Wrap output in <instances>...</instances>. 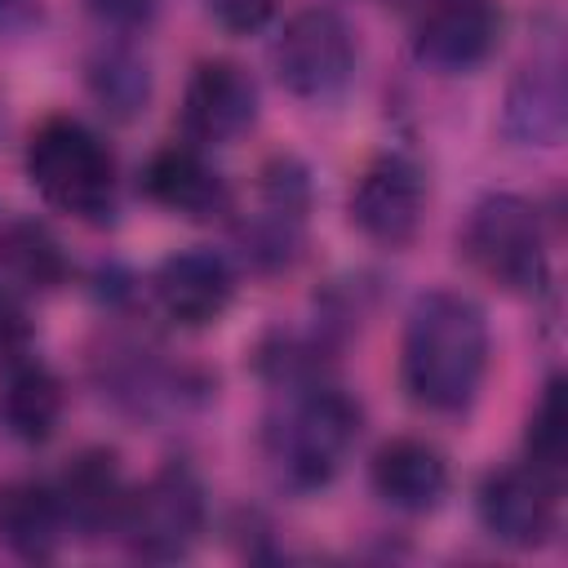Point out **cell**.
Masks as SVG:
<instances>
[{"mask_svg":"<svg viewBox=\"0 0 568 568\" xmlns=\"http://www.w3.org/2000/svg\"><path fill=\"white\" fill-rule=\"evenodd\" d=\"M479 519L510 550L546 546L559 528V475L528 457L493 470L479 488Z\"/></svg>","mask_w":568,"mask_h":568,"instance_id":"obj_7","label":"cell"},{"mask_svg":"<svg viewBox=\"0 0 568 568\" xmlns=\"http://www.w3.org/2000/svg\"><path fill=\"white\" fill-rule=\"evenodd\" d=\"M466 257L479 275L501 284L506 293H541L550 262H546V235L541 217L524 195L493 191L470 209L466 222Z\"/></svg>","mask_w":568,"mask_h":568,"instance_id":"obj_5","label":"cell"},{"mask_svg":"<svg viewBox=\"0 0 568 568\" xmlns=\"http://www.w3.org/2000/svg\"><path fill=\"white\" fill-rule=\"evenodd\" d=\"M84 9L115 31H142L155 18V0H84Z\"/></svg>","mask_w":568,"mask_h":568,"instance_id":"obj_23","label":"cell"},{"mask_svg":"<svg viewBox=\"0 0 568 568\" xmlns=\"http://www.w3.org/2000/svg\"><path fill=\"white\" fill-rule=\"evenodd\" d=\"M0 271L18 288L53 293L58 284H67L71 262H67L62 240L44 222H36V217H4L0 222Z\"/></svg>","mask_w":568,"mask_h":568,"instance_id":"obj_18","label":"cell"},{"mask_svg":"<svg viewBox=\"0 0 568 568\" xmlns=\"http://www.w3.org/2000/svg\"><path fill=\"white\" fill-rule=\"evenodd\" d=\"M31 346V320H27V306L18 302L13 288L0 284V368L22 359Z\"/></svg>","mask_w":568,"mask_h":568,"instance_id":"obj_21","label":"cell"},{"mask_svg":"<svg viewBox=\"0 0 568 568\" xmlns=\"http://www.w3.org/2000/svg\"><path fill=\"white\" fill-rule=\"evenodd\" d=\"M160 311L178 328H209L226 315L235 297V271L213 248H182L169 253L151 280Z\"/></svg>","mask_w":568,"mask_h":568,"instance_id":"obj_11","label":"cell"},{"mask_svg":"<svg viewBox=\"0 0 568 568\" xmlns=\"http://www.w3.org/2000/svg\"><path fill=\"white\" fill-rule=\"evenodd\" d=\"M359 404L337 386H306L266 426V453L284 484L324 488L359 439Z\"/></svg>","mask_w":568,"mask_h":568,"instance_id":"obj_3","label":"cell"},{"mask_svg":"<svg viewBox=\"0 0 568 568\" xmlns=\"http://www.w3.org/2000/svg\"><path fill=\"white\" fill-rule=\"evenodd\" d=\"M501 36V9L493 0H435L413 36L417 62L444 75L475 71L493 58Z\"/></svg>","mask_w":568,"mask_h":568,"instance_id":"obj_10","label":"cell"},{"mask_svg":"<svg viewBox=\"0 0 568 568\" xmlns=\"http://www.w3.org/2000/svg\"><path fill=\"white\" fill-rule=\"evenodd\" d=\"M27 178L44 204L80 222L115 213V160L106 142L75 115H49L27 142Z\"/></svg>","mask_w":568,"mask_h":568,"instance_id":"obj_2","label":"cell"},{"mask_svg":"<svg viewBox=\"0 0 568 568\" xmlns=\"http://www.w3.org/2000/svg\"><path fill=\"white\" fill-rule=\"evenodd\" d=\"M568 124V89L559 62H532L506 89L501 129L515 146H555Z\"/></svg>","mask_w":568,"mask_h":568,"instance_id":"obj_17","label":"cell"},{"mask_svg":"<svg viewBox=\"0 0 568 568\" xmlns=\"http://www.w3.org/2000/svg\"><path fill=\"white\" fill-rule=\"evenodd\" d=\"M275 75L293 98L324 102L337 98L355 71V36L337 9H302L284 22L275 49Z\"/></svg>","mask_w":568,"mask_h":568,"instance_id":"obj_6","label":"cell"},{"mask_svg":"<svg viewBox=\"0 0 568 568\" xmlns=\"http://www.w3.org/2000/svg\"><path fill=\"white\" fill-rule=\"evenodd\" d=\"M213 22L231 36H248V31H262L275 13V0H204Z\"/></svg>","mask_w":568,"mask_h":568,"instance_id":"obj_22","label":"cell"},{"mask_svg":"<svg viewBox=\"0 0 568 568\" xmlns=\"http://www.w3.org/2000/svg\"><path fill=\"white\" fill-rule=\"evenodd\" d=\"M62 413H67V386L49 364H40L31 355L4 364V377H0V430L9 439L44 444V439H53Z\"/></svg>","mask_w":568,"mask_h":568,"instance_id":"obj_15","label":"cell"},{"mask_svg":"<svg viewBox=\"0 0 568 568\" xmlns=\"http://www.w3.org/2000/svg\"><path fill=\"white\" fill-rule=\"evenodd\" d=\"M18 4H27V0H0V22H4V18H9Z\"/></svg>","mask_w":568,"mask_h":568,"instance_id":"obj_24","label":"cell"},{"mask_svg":"<svg viewBox=\"0 0 568 568\" xmlns=\"http://www.w3.org/2000/svg\"><path fill=\"white\" fill-rule=\"evenodd\" d=\"M528 462L564 479L568 466V408H564V377L555 373L541 386V399L528 417Z\"/></svg>","mask_w":568,"mask_h":568,"instance_id":"obj_20","label":"cell"},{"mask_svg":"<svg viewBox=\"0 0 568 568\" xmlns=\"http://www.w3.org/2000/svg\"><path fill=\"white\" fill-rule=\"evenodd\" d=\"M351 226L382 244V248H399L417 235L422 226V213H426V178L422 169L399 155V151H386L377 155L351 186Z\"/></svg>","mask_w":568,"mask_h":568,"instance_id":"obj_8","label":"cell"},{"mask_svg":"<svg viewBox=\"0 0 568 568\" xmlns=\"http://www.w3.org/2000/svg\"><path fill=\"white\" fill-rule=\"evenodd\" d=\"M488 373V320L475 297L435 288L422 293L404 324L399 382L426 413H462L475 404Z\"/></svg>","mask_w":568,"mask_h":568,"instance_id":"obj_1","label":"cell"},{"mask_svg":"<svg viewBox=\"0 0 568 568\" xmlns=\"http://www.w3.org/2000/svg\"><path fill=\"white\" fill-rule=\"evenodd\" d=\"M142 191L151 204L182 217H217L231 204L226 178L200 155V146H182V142H169L146 160Z\"/></svg>","mask_w":568,"mask_h":568,"instance_id":"obj_14","label":"cell"},{"mask_svg":"<svg viewBox=\"0 0 568 568\" xmlns=\"http://www.w3.org/2000/svg\"><path fill=\"white\" fill-rule=\"evenodd\" d=\"M257 120V84L231 58H209L195 67L182 93V129L195 146H222L248 133Z\"/></svg>","mask_w":568,"mask_h":568,"instance_id":"obj_9","label":"cell"},{"mask_svg":"<svg viewBox=\"0 0 568 568\" xmlns=\"http://www.w3.org/2000/svg\"><path fill=\"white\" fill-rule=\"evenodd\" d=\"M368 479H373V493L386 506H395L404 515H426L448 493V462L430 439L399 435V439H386L373 453Z\"/></svg>","mask_w":568,"mask_h":568,"instance_id":"obj_13","label":"cell"},{"mask_svg":"<svg viewBox=\"0 0 568 568\" xmlns=\"http://www.w3.org/2000/svg\"><path fill=\"white\" fill-rule=\"evenodd\" d=\"M84 80H89V93L98 98V106L111 120H133L151 102V71H146V62L138 53L120 49V44L115 49H98L89 58Z\"/></svg>","mask_w":568,"mask_h":568,"instance_id":"obj_19","label":"cell"},{"mask_svg":"<svg viewBox=\"0 0 568 568\" xmlns=\"http://www.w3.org/2000/svg\"><path fill=\"white\" fill-rule=\"evenodd\" d=\"M204 519H209V501L200 475L182 462H169L142 488H129L115 532L138 559L173 564L195 550V541L204 537Z\"/></svg>","mask_w":568,"mask_h":568,"instance_id":"obj_4","label":"cell"},{"mask_svg":"<svg viewBox=\"0 0 568 568\" xmlns=\"http://www.w3.org/2000/svg\"><path fill=\"white\" fill-rule=\"evenodd\" d=\"M67 537V519L53 484L44 479H9L0 484V546L27 564H44L58 555Z\"/></svg>","mask_w":568,"mask_h":568,"instance_id":"obj_16","label":"cell"},{"mask_svg":"<svg viewBox=\"0 0 568 568\" xmlns=\"http://www.w3.org/2000/svg\"><path fill=\"white\" fill-rule=\"evenodd\" d=\"M53 493H58L67 532L75 528L80 537H98V532H115V528H120L129 484H124L120 457H115L111 448H84V453L71 457V466L58 475Z\"/></svg>","mask_w":568,"mask_h":568,"instance_id":"obj_12","label":"cell"}]
</instances>
